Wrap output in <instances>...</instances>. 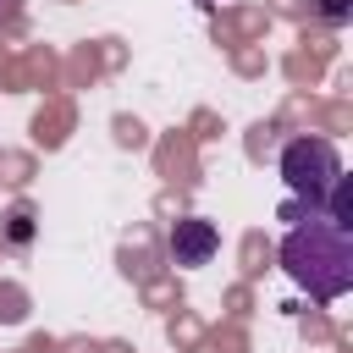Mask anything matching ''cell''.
Instances as JSON below:
<instances>
[{
    "mask_svg": "<svg viewBox=\"0 0 353 353\" xmlns=\"http://www.w3.org/2000/svg\"><path fill=\"white\" fill-rule=\"evenodd\" d=\"M336 176H342V154H336L331 138L303 132V138L281 143V182H287V193L298 204H325V193L336 188Z\"/></svg>",
    "mask_w": 353,
    "mask_h": 353,
    "instance_id": "2",
    "label": "cell"
},
{
    "mask_svg": "<svg viewBox=\"0 0 353 353\" xmlns=\"http://www.w3.org/2000/svg\"><path fill=\"white\" fill-rule=\"evenodd\" d=\"M165 248H171V265H182V270H199V265H210V259H215V248H221V232H215V221H204V215H182V221H171V237H165Z\"/></svg>",
    "mask_w": 353,
    "mask_h": 353,
    "instance_id": "3",
    "label": "cell"
},
{
    "mask_svg": "<svg viewBox=\"0 0 353 353\" xmlns=\"http://www.w3.org/2000/svg\"><path fill=\"white\" fill-rule=\"evenodd\" d=\"M281 221H292L287 237H281V270H287L314 303L347 298V292H353V226L336 221L331 210L298 204V199L281 204Z\"/></svg>",
    "mask_w": 353,
    "mask_h": 353,
    "instance_id": "1",
    "label": "cell"
},
{
    "mask_svg": "<svg viewBox=\"0 0 353 353\" xmlns=\"http://www.w3.org/2000/svg\"><path fill=\"white\" fill-rule=\"evenodd\" d=\"M320 11H325V22H342L347 17V0H320Z\"/></svg>",
    "mask_w": 353,
    "mask_h": 353,
    "instance_id": "5",
    "label": "cell"
},
{
    "mask_svg": "<svg viewBox=\"0 0 353 353\" xmlns=\"http://www.w3.org/2000/svg\"><path fill=\"white\" fill-rule=\"evenodd\" d=\"M28 221H33L28 210H17V215H11V226H6V232H11V243H28V232H33Z\"/></svg>",
    "mask_w": 353,
    "mask_h": 353,
    "instance_id": "4",
    "label": "cell"
}]
</instances>
